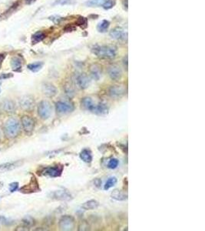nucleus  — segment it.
<instances>
[{"label":"nucleus","instance_id":"1","mask_svg":"<svg viewBox=\"0 0 205 231\" xmlns=\"http://www.w3.org/2000/svg\"><path fill=\"white\" fill-rule=\"evenodd\" d=\"M3 130L6 137L9 139H14V138L17 137L19 134L20 133L21 126L17 119L11 117V118L8 119L5 122Z\"/></svg>","mask_w":205,"mask_h":231},{"label":"nucleus","instance_id":"2","mask_svg":"<svg viewBox=\"0 0 205 231\" xmlns=\"http://www.w3.org/2000/svg\"><path fill=\"white\" fill-rule=\"evenodd\" d=\"M92 52L99 59H112L116 56V49L110 46H95L91 50Z\"/></svg>","mask_w":205,"mask_h":231},{"label":"nucleus","instance_id":"3","mask_svg":"<svg viewBox=\"0 0 205 231\" xmlns=\"http://www.w3.org/2000/svg\"><path fill=\"white\" fill-rule=\"evenodd\" d=\"M38 114L42 120H48L52 114V106L48 100H42L38 106Z\"/></svg>","mask_w":205,"mask_h":231},{"label":"nucleus","instance_id":"4","mask_svg":"<svg viewBox=\"0 0 205 231\" xmlns=\"http://www.w3.org/2000/svg\"><path fill=\"white\" fill-rule=\"evenodd\" d=\"M59 227L61 230H73L75 227V220L74 217L70 215L62 216L59 220Z\"/></svg>","mask_w":205,"mask_h":231},{"label":"nucleus","instance_id":"5","mask_svg":"<svg viewBox=\"0 0 205 231\" xmlns=\"http://www.w3.org/2000/svg\"><path fill=\"white\" fill-rule=\"evenodd\" d=\"M55 109L58 113L60 114H67L74 111V104L70 101L67 100H60L55 103Z\"/></svg>","mask_w":205,"mask_h":231},{"label":"nucleus","instance_id":"6","mask_svg":"<svg viewBox=\"0 0 205 231\" xmlns=\"http://www.w3.org/2000/svg\"><path fill=\"white\" fill-rule=\"evenodd\" d=\"M127 92L126 87L123 85H114L112 86L108 90V93L111 97L118 99V98L122 97L125 95Z\"/></svg>","mask_w":205,"mask_h":231},{"label":"nucleus","instance_id":"7","mask_svg":"<svg viewBox=\"0 0 205 231\" xmlns=\"http://www.w3.org/2000/svg\"><path fill=\"white\" fill-rule=\"evenodd\" d=\"M19 106L23 110L31 111L34 109L35 100L30 95H25L19 99Z\"/></svg>","mask_w":205,"mask_h":231},{"label":"nucleus","instance_id":"8","mask_svg":"<svg viewBox=\"0 0 205 231\" xmlns=\"http://www.w3.org/2000/svg\"><path fill=\"white\" fill-rule=\"evenodd\" d=\"M63 167L62 166H49V167H46L42 170V175L49 176L50 177H58L62 175V173Z\"/></svg>","mask_w":205,"mask_h":231},{"label":"nucleus","instance_id":"9","mask_svg":"<svg viewBox=\"0 0 205 231\" xmlns=\"http://www.w3.org/2000/svg\"><path fill=\"white\" fill-rule=\"evenodd\" d=\"M51 198L58 200L69 201L72 200V196L66 189H59V190L54 191L51 193Z\"/></svg>","mask_w":205,"mask_h":231},{"label":"nucleus","instance_id":"10","mask_svg":"<svg viewBox=\"0 0 205 231\" xmlns=\"http://www.w3.org/2000/svg\"><path fill=\"white\" fill-rule=\"evenodd\" d=\"M21 123L23 130L27 133H31L34 130L35 121L32 117L29 116H23L21 119Z\"/></svg>","mask_w":205,"mask_h":231},{"label":"nucleus","instance_id":"11","mask_svg":"<svg viewBox=\"0 0 205 231\" xmlns=\"http://www.w3.org/2000/svg\"><path fill=\"white\" fill-rule=\"evenodd\" d=\"M82 106L84 109L88 111H90L91 113H95L97 110L98 103H95L94 100L91 97H85L82 99L81 101Z\"/></svg>","mask_w":205,"mask_h":231},{"label":"nucleus","instance_id":"12","mask_svg":"<svg viewBox=\"0 0 205 231\" xmlns=\"http://www.w3.org/2000/svg\"><path fill=\"white\" fill-rule=\"evenodd\" d=\"M38 189H39V188H38V181L36 180V178L33 176L32 179H31L29 184L22 187L21 189H20V191L25 193H30L36 192Z\"/></svg>","mask_w":205,"mask_h":231},{"label":"nucleus","instance_id":"13","mask_svg":"<svg viewBox=\"0 0 205 231\" xmlns=\"http://www.w3.org/2000/svg\"><path fill=\"white\" fill-rule=\"evenodd\" d=\"M108 75L112 80H119L122 77V70L118 65H112L108 68Z\"/></svg>","mask_w":205,"mask_h":231},{"label":"nucleus","instance_id":"14","mask_svg":"<svg viewBox=\"0 0 205 231\" xmlns=\"http://www.w3.org/2000/svg\"><path fill=\"white\" fill-rule=\"evenodd\" d=\"M109 35L112 39H117V40H126L127 38V32H125L123 29L119 28V27H117L115 29H112Z\"/></svg>","mask_w":205,"mask_h":231},{"label":"nucleus","instance_id":"15","mask_svg":"<svg viewBox=\"0 0 205 231\" xmlns=\"http://www.w3.org/2000/svg\"><path fill=\"white\" fill-rule=\"evenodd\" d=\"M1 108L6 113H14L16 110L15 103L12 100L9 99H4L1 103Z\"/></svg>","mask_w":205,"mask_h":231},{"label":"nucleus","instance_id":"16","mask_svg":"<svg viewBox=\"0 0 205 231\" xmlns=\"http://www.w3.org/2000/svg\"><path fill=\"white\" fill-rule=\"evenodd\" d=\"M22 164V161H15V162H9L3 163V164L0 165V173L11 171L14 169L19 167Z\"/></svg>","mask_w":205,"mask_h":231},{"label":"nucleus","instance_id":"17","mask_svg":"<svg viewBox=\"0 0 205 231\" xmlns=\"http://www.w3.org/2000/svg\"><path fill=\"white\" fill-rule=\"evenodd\" d=\"M42 93L48 97H53L57 94V89L51 83H44L42 85Z\"/></svg>","mask_w":205,"mask_h":231},{"label":"nucleus","instance_id":"18","mask_svg":"<svg viewBox=\"0 0 205 231\" xmlns=\"http://www.w3.org/2000/svg\"><path fill=\"white\" fill-rule=\"evenodd\" d=\"M76 82H77L78 86H79L82 90H85L89 86L91 81L87 75L81 74L78 75L76 78Z\"/></svg>","mask_w":205,"mask_h":231},{"label":"nucleus","instance_id":"19","mask_svg":"<svg viewBox=\"0 0 205 231\" xmlns=\"http://www.w3.org/2000/svg\"><path fill=\"white\" fill-rule=\"evenodd\" d=\"M79 157L82 161L85 163H89L93 160V156H92V153L89 149H82V152L80 153Z\"/></svg>","mask_w":205,"mask_h":231},{"label":"nucleus","instance_id":"20","mask_svg":"<svg viewBox=\"0 0 205 231\" xmlns=\"http://www.w3.org/2000/svg\"><path fill=\"white\" fill-rule=\"evenodd\" d=\"M111 197L112 199L118 201H125L127 199V194L119 189H114L111 193Z\"/></svg>","mask_w":205,"mask_h":231},{"label":"nucleus","instance_id":"21","mask_svg":"<svg viewBox=\"0 0 205 231\" xmlns=\"http://www.w3.org/2000/svg\"><path fill=\"white\" fill-rule=\"evenodd\" d=\"M99 206V203L95 200H90L85 202L82 205V207L85 210H91L97 209Z\"/></svg>","mask_w":205,"mask_h":231},{"label":"nucleus","instance_id":"22","mask_svg":"<svg viewBox=\"0 0 205 231\" xmlns=\"http://www.w3.org/2000/svg\"><path fill=\"white\" fill-rule=\"evenodd\" d=\"M90 73H91V77H92L94 79H95V80H99L101 76V70L99 66L93 65L91 66V69H90Z\"/></svg>","mask_w":205,"mask_h":231},{"label":"nucleus","instance_id":"23","mask_svg":"<svg viewBox=\"0 0 205 231\" xmlns=\"http://www.w3.org/2000/svg\"><path fill=\"white\" fill-rule=\"evenodd\" d=\"M42 66H43L42 62H37V63H31V64L28 65V69L33 73H36V72H38L40 69H42Z\"/></svg>","mask_w":205,"mask_h":231},{"label":"nucleus","instance_id":"24","mask_svg":"<svg viewBox=\"0 0 205 231\" xmlns=\"http://www.w3.org/2000/svg\"><path fill=\"white\" fill-rule=\"evenodd\" d=\"M109 26H110L109 22L107 20H103L101 23H99V25L97 26V30L100 33H105L108 29Z\"/></svg>","mask_w":205,"mask_h":231},{"label":"nucleus","instance_id":"25","mask_svg":"<svg viewBox=\"0 0 205 231\" xmlns=\"http://www.w3.org/2000/svg\"><path fill=\"white\" fill-rule=\"evenodd\" d=\"M11 66L12 69L15 71H18L21 69L22 67V61L19 57H14L11 60Z\"/></svg>","mask_w":205,"mask_h":231},{"label":"nucleus","instance_id":"26","mask_svg":"<svg viewBox=\"0 0 205 231\" xmlns=\"http://www.w3.org/2000/svg\"><path fill=\"white\" fill-rule=\"evenodd\" d=\"M116 184H117V178L114 177V176L108 178V180H107L106 183H105L104 189H105V190H108V189H109L110 188L114 187Z\"/></svg>","mask_w":205,"mask_h":231},{"label":"nucleus","instance_id":"27","mask_svg":"<svg viewBox=\"0 0 205 231\" xmlns=\"http://www.w3.org/2000/svg\"><path fill=\"white\" fill-rule=\"evenodd\" d=\"M22 223L25 227H33V226L35 225V220L32 216H26L25 217L23 218Z\"/></svg>","mask_w":205,"mask_h":231},{"label":"nucleus","instance_id":"28","mask_svg":"<svg viewBox=\"0 0 205 231\" xmlns=\"http://www.w3.org/2000/svg\"><path fill=\"white\" fill-rule=\"evenodd\" d=\"M104 0H88L85 2V5L89 7H95V6L102 5Z\"/></svg>","mask_w":205,"mask_h":231},{"label":"nucleus","instance_id":"29","mask_svg":"<svg viewBox=\"0 0 205 231\" xmlns=\"http://www.w3.org/2000/svg\"><path fill=\"white\" fill-rule=\"evenodd\" d=\"M65 92L69 97L74 96L75 93L74 87L71 84H69V83H68V84H66L65 86Z\"/></svg>","mask_w":205,"mask_h":231},{"label":"nucleus","instance_id":"30","mask_svg":"<svg viewBox=\"0 0 205 231\" xmlns=\"http://www.w3.org/2000/svg\"><path fill=\"white\" fill-rule=\"evenodd\" d=\"M118 164H119V161H118V160H117V159L115 158H112L110 160H109V162H108V167L109 169H111V170H114V169H116L117 167H118Z\"/></svg>","mask_w":205,"mask_h":231},{"label":"nucleus","instance_id":"31","mask_svg":"<svg viewBox=\"0 0 205 231\" xmlns=\"http://www.w3.org/2000/svg\"><path fill=\"white\" fill-rule=\"evenodd\" d=\"M44 37H45V35L43 33H41V32H38L33 36V43H37V42L42 41Z\"/></svg>","mask_w":205,"mask_h":231},{"label":"nucleus","instance_id":"32","mask_svg":"<svg viewBox=\"0 0 205 231\" xmlns=\"http://www.w3.org/2000/svg\"><path fill=\"white\" fill-rule=\"evenodd\" d=\"M114 4V2L113 0H104V2L102 4V7L104 9H109L113 7Z\"/></svg>","mask_w":205,"mask_h":231},{"label":"nucleus","instance_id":"33","mask_svg":"<svg viewBox=\"0 0 205 231\" xmlns=\"http://www.w3.org/2000/svg\"><path fill=\"white\" fill-rule=\"evenodd\" d=\"M74 0H57L55 2V5H62V6H65V5H70V4L74 3Z\"/></svg>","mask_w":205,"mask_h":231},{"label":"nucleus","instance_id":"34","mask_svg":"<svg viewBox=\"0 0 205 231\" xmlns=\"http://www.w3.org/2000/svg\"><path fill=\"white\" fill-rule=\"evenodd\" d=\"M18 188H19V184L16 182L9 184V191L11 193H13V192L17 190Z\"/></svg>","mask_w":205,"mask_h":231},{"label":"nucleus","instance_id":"35","mask_svg":"<svg viewBox=\"0 0 205 231\" xmlns=\"http://www.w3.org/2000/svg\"><path fill=\"white\" fill-rule=\"evenodd\" d=\"M49 19H51V20H52V21L55 23H59V21L62 20V18L59 17V16H51V17H50Z\"/></svg>","mask_w":205,"mask_h":231},{"label":"nucleus","instance_id":"36","mask_svg":"<svg viewBox=\"0 0 205 231\" xmlns=\"http://www.w3.org/2000/svg\"><path fill=\"white\" fill-rule=\"evenodd\" d=\"M79 230H89V226L86 224H83L81 227H79Z\"/></svg>","mask_w":205,"mask_h":231},{"label":"nucleus","instance_id":"37","mask_svg":"<svg viewBox=\"0 0 205 231\" xmlns=\"http://www.w3.org/2000/svg\"><path fill=\"white\" fill-rule=\"evenodd\" d=\"M94 183H95V187H100L101 185V180H100V179H99V178H97V179H95V181H94Z\"/></svg>","mask_w":205,"mask_h":231},{"label":"nucleus","instance_id":"38","mask_svg":"<svg viewBox=\"0 0 205 231\" xmlns=\"http://www.w3.org/2000/svg\"><path fill=\"white\" fill-rule=\"evenodd\" d=\"M12 75L11 74V73H8L7 75H5V74H2V76H1L0 77V79H6V78H9V77H11Z\"/></svg>","mask_w":205,"mask_h":231},{"label":"nucleus","instance_id":"39","mask_svg":"<svg viewBox=\"0 0 205 231\" xmlns=\"http://www.w3.org/2000/svg\"><path fill=\"white\" fill-rule=\"evenodd\" d=\"M4 59V55H0V66H1V63H2V60Z\"/></svg>","mask_w":205,"mask_h":231},{"label":"nucleus","instance_id":"40","mask_svg":"<svg viewBox=\"0 0 205 231\" xmlns=\"http://www.w3.org/2000/svg\"><path fill=\"white\" fill-rule=\"evenodd\" d=\"M2 216H0V221H1V220H2Z\"/></svg>","mask_w":205,"mask_h":231},{"label":"nucleus","instance_id":"41","mask_svg":"<svg viewBox=\"0 0 205 231\" xmlns=\"http://www.w3.org/2000/svg\"><path fill=\"white\" fill-rule=\"evenodd\" d=\"M0 139H1V133H0Z\"/></svg>","mask_w":205,"mask_h":231},{"label":"nucleus","instance_id":"42","mask_svg":"<svg viewBox=\"0 0 205 231\" xmlns=\"http://www.w3.org/2000/svg\"><path fill=\"white\" fill-rule=\"evenodd\" d=\"M0 116H1V111H0Z\"/></svg>","mask_w":205,"mask_h":231},{"label":"nucleus","instance_id":"43","mask_svg":"<svg viewBox=\"0 0 205 231\" xmlns=\"http://www.w3.org/2000/svg\"><path fill=\"white\" fill-rule=\"evenodd\" d=\"M0 92H1V90H0Z\"/></svg>","mask_w":205,"mask_h":231}]
</instances>
